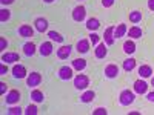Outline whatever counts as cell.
Wrapping results in <instances>:
<instances>
[{
  "instance_id": "f546056e",
  "label": "cell",
  "mask_w": 154,
  "mask_h": 115,
  "mask_svg": "<svg viewBox=\"0 0 154 115\" xmlns=\"http://www.w3.org/2000/svg\"><path fill=\"white\" fill-rule=\"evenodd\" d=\"M9 17H11V12L8 11V9H2V11H0V20H2V22H6V20H9Z\"/></svg>"
},
{
  "instance_id": "e0dca14e",
  "label": "cell",
  "mask_w": 154,
  "mask_h": 115,
  "mask_svg": "<svg viewBox=\"0 0 154 115\" xmlns=\"http://www.w3.org/2000/svg\"><path fill=\"white\" fill-rule=\"evenodd\" d=\"M126 32H128L126 25H125V23H120V25H117V26H116V29H114V38H120V37H123Z\"/></svg>"
},
{
  "instance_id": "d4e9b609",
  "label": "cell",
  "mask_w": 154,
  "mask_h": 115,
  "mask_svg": "<svg viewBox=\"0 0 154 115\" xmlns=\"http://www.w3.org/2000/svg\"><path fill=\"white\" fill-rule=\"evenodd\" d=\"M94 98H96V92L94 91H86V92L82 94L80 101H82V103H89V101H93Z\"/></svg>"
},
{
  "instance_id": "6da1fadb",
  "label": "cell",
  "mask_w": 154,
  "mask_h": 115,
  "mask_svg": "<svg viewBox=\"0 0 154 115\" xmlns=\"http://www.w3.org/2000/svg\"><path fill=\"white\" fill-rule=\"evenodd\" d=\"M134 100H136V95H134L133 91H130V89H125V91H122L120 95H119V103H120L122 106H130V105H133Z\"/></svg>"
},
{
  "instance_id": "f1b7e54d",
  "label": "cell",
  "mask_w": 154,
  "mask_h": 115,
  "mask_svg": "<svg viewBox=\"0 0 154 115\" xmlns=\"http://www.w3.org/2000/svg\"><path fill=\"white\" fill-rule=\"evenodd\" d=\"M48 37H49L53 42H57V43H62V42H63V35L59 34V32H56V31H49V32H48Z\"/></svg>"
},
{
  "instance_id": "ab89813d",
  "label": "cell",
  "mask_w": 154,
  "mask_h": 115,
  "mask_svg": "<svg viewBox=\"0 0 154 115\" xmlns=\"http://www.w3.org/2000/svg\"><path fill=\"white\" fill-rule=\"evenodd\" d=\"M148 8L149 11H154V0H148Z\"/></svg>"
},
{
  "instance_id": "8992f818",
  "label": "cell",
  "mask_w": 154,
  "mask_h": 115,
  "mask_svg": "<svg viewBox=\"0 0 154 115\" xmlns=\"http://www.w3.org/2000/svg\"><path fill=\"white\" fill-rule=\"evenodd\" d=\"M72 71H74V68L72 66H62L60 69H59V78L60 80H71L72 78Z\"/></svg>"
},
{
  "instance_id": "9c48e42d",
  "label": "cell",
  "mask_w": 154,
  "mask_h": 115,
  "mask_svg": "<svg viewBox=\"0 0 154 115\" xmlns=\"http://www.w3.org/2000/svg\"><path fill=\"white\" fill-rule=\"evenodd\" d=\"M12 75H14V78H25V77H28L26 68L23 65H16L12 68Z\"/></svg>"
},
{
  "instance_id": "5bb4252c",
  "label": "cell",
  "mask_w": 154,
  "mask_h": 115,
  "mask_svg": "<svg viewBox=\"0 0 154 115\" xmlns=\"http://www.w3.org/2000/svg\"><path fill=\"white\" fill-rule=\"evenodd\" d=\"M71 51H72V46H62V48H59L57 49V57L60 58V60H66L69 55H71Z\"/></svg>"
},
{
  "instance_id": "4dcf8cb0",
  "label": "cell",
  "mask_w": 154,
  "mask_h": 115,
  "mask_svg": "<svg viewBox=\"0 0 154 115\" xmlns=\"http://www.w3.org/2000/svg\"><path fill=\"white\" fill-rule=\"evenodd\" d=\"M37 112H38V109H37L35 105H29L26 109H25V114H26V115H35Z\"/></svg>"
},
{
  "instance_id": "1f68e13d",
  "label": "cell",
  "mask_w": 154,
  "mask_h": 115,
  "mask_svg": "<svg viewBox=\"0 0 154 115\" xmlns=\"http://www.w3.org/2000/svg\"><path fill=\"white\" fill-rule=\"evenodd\" d=\"M8 114H9V115H17V114L20 115V114H22V109H20V108H17V106L9 108V109H8Z\"/></svg>"
},
{
  "instance_id": "74e56055",
  "label": "cell",
  "mask_w": 154,
  "mask_h": 115,
  "mask_svg": "<svg viewBox=\"0 0 154 115\" xmlns=\"http://www.w3.org/2000/svg\"><path fill=\"white\" fill-rule=\"evenodd\" d=\"M5 91H6V84L2 81V83H0V94L3 95V94H5Z\"/></svg>"
},
{
  "instance_id": "484cf974",
  "label": "cell",
  "mask_w": 154,
  "mask_h": 115,
  "mask_svg": "<svg viewBox=\"0 0 154 115\" xmlns=\"http://www.w3.org/2000/svg\"><path fill=\"white\" fill-rule=\"evenodd\" d=\"M31 98L35 101V103H43V100H45V95L42 91H38V89H34V91L31 92Z\"/></svg>"
},
{
  "instance_id": "277c9868",
  "label": "cell",
  "mask_w": 154,
  "mask_h": 115,
  "mask_svg": "<svg viewBox=\"0 0 154 115\" xmlns=\"http://www.w3.org/2000/svg\"><path fill=\"white\" fill-rule=\"evenodd\" d=\"M85 17H86V9H85V6H75L74 9H72V20L74 22H83L85 20Z\"/></svg>"
},
{
  "instance_id": "d6a6232c",
  "label": "cell",
  "mask_w": 154,
  "mask_h": 115,
  "mask_svg": "<svg viewBox=\"0 0 154 115\" xmlns=\"http://www.w3.org/2000/svg\"><path fill=\"white\" fill-rule=\"evenodd\" d=\"M99 35L96 34V32H91V34H89V42H91L93 45H97V42H99Z\"/></svg>"
},
{
  "instance_id": "836d02e7",
  "label": "cell",
  "mask_w": 154,
  "mask_h": 115,
  "mask_svg": "<svg viewBox=\"0 0 154 115\" xmlns=\"http://www.w3.org/2000/svg\"><path fill=\"white\" fill-rule=\"evenodd\" d=\"M93 114H94V115H106L108 111H106V108H97Z\"/></svg>"
},
{
  "instance_id": "7c38bea8",
  "label": "cell",
  "mask_w": 154,
  "mask_h": 115,
  "mask_svg": "<svg viewBox=\"0 0 154 115\" xmlns=\"http://www.w3.org/2000/svg\"><path fill=\"white\" fill-rule=\"evenodd\" d=\"M34 26H35V31L45 32V31L48 29V20L43 19V17H38V19H35V22H34Z\"/></svg>"
},
{
  "instance_id": "9a60e30c",
  "label": "cell",
  "mask_w": 154,
  "mask_h": 115,
  "mask_svg": "<svg viewBox=\"0 0 154 115\" xmlns=\"http://www.w3.org/2000/svg\"><path fill=\"white\" fill-rule=\"evenodd\" d=\"M19 34L22 37H32L34 35V28L31 26V25H22V26L19 28Z\"/></svg>"
},
{
  "instance_id": "5b68a950",
  "label": "cell",
  "mask_w": 154,
  "mask_h": 115,
  "mask_svg": "<svg viewBox=\"0 0 154 115\" xmlns=\"http://www.w3.org/2000/svg\"><path fill=\"white\" fill-rule=\"evenodd\" d=\"M19 100H20V92L17 91V89H12V91H9L5 97V103L6 105H16L19 103Z\"/></svg>"
},
{
  "instance_id": "b9f144b4",
  "label": "cell",
  "mask_w": 154,
  "mask_h": 115,
  "mask_svg": "<svg viewBox=\"0 0 154 115\" xmlns=\"http://www.w3.org/2000/svg\"><path fill=\"white\" fill-rule=\"evenodd\" d=\"M45 3H53V2H56V0H43Z\"/></svg>"
},
{
  "instance_id": "4fadbf2b",
  "label": "cell",
  "mask_w": 154,
  "mask_h": 115,
  "mask_svg": "<svg viewBox=\"0 0 154 115\" xmlns=\"http://www.w3.org/2000/svg\"><path fill=\"white\" fill-rule=\"evenodd\" d=\"M146 91H148V84L143 81V80H136L134 81V92L136 94H146Z\"/></svg>"
},
{
  "instance_id": "ac0fdd59",
  "label": "cell",
  "mask_w": 154,
  "mask_h": 115,
  "mask_svg": "<svg viewBox=\"0 0 154 115\" xmlns=\"http://www.w3.org/2000/svg\"><path fill=\"white\" fill-rule=\"evenodd\" d=\"M23 52L26 57H32L35 54V45L32 42H28V43H25L23 45Z\"/></svg>"
},
{
  "instance_id": "30bf717a",
  "label": "cell",
  "mask_w": 154,
  "mask_h": 115,
  "mask_svg": "<svg viewBox=\"0 0 154 115\" xmlns=\"http://www.w3.org/2000/svg\"><path fill=\"white\" fill-rule=\"evenodd\" d=\"M119 75V66L117 65H108L106 68H105V77L106 78H116V77Z\"/></svg>"
},
{
  "instance_id": "3957f363",
  "label": "cell",
  "mask_w": 154,
  "mask_h": 115,
  "mask_svg": "<svg viewBox=\"0 0 154 115\" xmlns=\"http://www.w3.org/2000/svg\"><path fill=\"white\" fill-rule=\"evenodd\" d=\"M40 83H42V75L38 74V72H31V74H28V77H26V86H29V87H37Z\"/></svg>"
},
{
  "instance_id": "83f0119b",
  "label": "cell",
  "mask_w": 154,
  "mask_h": 115,
  "mask_svg": "<svg viewBox=\"0 0 154 115\" xmlns=\"http://www.w3.org/2000/svg\"><path fill=\"white\" fill-rule=\"evenodd\" d=\"M130 22H133V23L142 22V12H140V11H133V12H130Z\"/></svg>"
},
{
  "instance_id": "603a6c76",
  "label": "cell",
  "mask_w": 154,
  "mask_h": 115,
  "mask_svg": "<svg viewBox=\"0 0 154 115\" xmlns=\"http://www.w3.org/2000/svg\"><path fill=\"white\" fill-rule=\"evenodd\" d=\"M72 68L75 69V71H83L85 68H86V60H83V58H74L72 60Z\"/></svg>"
},
{
  "instance_id": "8d00e7d4",
  "label": "cell",
  "mask_w": 154,
  "mask_h": 115,
  "mask_svg": "<svg viewBox=\"0 0 154 115\" xmlns=\"http://www.w3.org/2000/svg\"><path fill=\"white\" fill-rule=\"evenodd\" d=\"M6 72H8V68L5 66V63H3V65L0 66V75H5Z\"/></svg>"
},
{
  "instance_id": "7402d4cb",
  "label": "cell",
  "mask_w": 154,
  "mask_h": 115,
  "mask_svg": "<svg viewBox=\"0 0 154 115\" xmlns=\"http://www.w3.org/2000/svg\"><path fill=\"white\" fill-rule=\"evenodd\" d=\"M123 51H125V54H134L136 52V43L133 42V40H126L125 43H123Z\"/></svg>"
},
{
  "instance_id": "52a82bcc",
  "label": "cell",
  "mask_w": 154,
  "mask_h": 115,
  "mask_svg": "<svg viewBox=\"0 0 154 115\" xmlns=\"http://www.w3.org/2000/svg\"><path fill=\"white\" fill-rule=\"evenodd\" d=\"M114 29H116V26H108L106 28V31H105V34H103V40H105V45L106 46H111V45H114Z\"/></svg>"
},
{
  "instance_id": "44dd1931",
  "label": "cell",
  "mask_w": 154,
  "mask_h": 115,
  "mask_svg": "<svg viewBox=\"0 0 154 115\" xmlns=\"http://www.w3.org/2000/svg\"><path fill=\"white\" fill-rule=\"evenodd\" d=\"M139 75L142 77V78H148V77H151L152 75V69H151V66H148V65H142L139 68Z\"/></svg>"
},
{
  "instance_id": "e575fe53",
  "label": "cell",
  "mask_w": 154,
  "mask_h": 115,
  "mask_svg": "<svg viewBox=\"0 0 154 115\" xmlns=\"http://www.w3.org/2000/svg\"><path fill=\"white\" fill-rule=\"evenodd\" d=\"M116 0H102V6H105V8H111L114 5Z\"/></svg>"
},
{
  "instance_id": "7bdbcfd3",
  "label": "cell",
  "mask_w": 154,
  "mask_h": 115,
  "mask_svg": "<svg viewBox=\"0 0 154 115\" xmlns=\"http://www.w3.org/2000/svg\"><path fill=\"white\" fill-rule=\"evenodd\" d=\"M151 86H154V75L151 77Z\"/></svg>"
},
{
  "instance_id": "7a4b0ae2",
  "label": "cell",
  "mask_w": 154,
  "mask_h": 115,
  "mask_svg": "<svg viewBox=\"0 0 154 115\" xmlns=\"http://www.w3.org/2000/svg\"><path fill=\"white\" fill-rule=\"evenodd\" d=\"M88 86H89V78H88V75L79 74V75L74 77V87H75V89L83 91V89H86Z\"/></svg>"
},
{
  "instance_id": "cb8c5ba5",
  "label": "cell",
  "mask_w": 154,
  "mask_h": 115,
  "mask_svg": "<svg viewBox=\"0 0 154 115\" xmlns=\"http://www.w3.org/2000/svg\"><path fill=\"white\" fill-rule=\"evenodd\" d=\"M128 35H130L131 38H140L142 37V28H139V26H133V28H130L128 29V32H126Z\"/></svg>"
},
{
  "instance_id": "2e32d148",
  "label": "cell",
  "mask_w": 154,
  "mask_h": 115,
  "mask_svg": "<svg viewBox=\"0 0 154 115\" xmlns=\"http://www.w3.org/2000/svg\"><path fill=\"white\" fill-rule=\"evenodd\" d=\"M89 40H85V38H82V40H79L77 42V45H75V48H77V51H79L80 54H86L88 51H89Z\"/></svg>"
},
{
  "instance_id": "ba28073f",
  "label": "cell",
  "mask_w": 154,
  "mask_h": 115,
  "mask_svg": "<svg viewBox=\"0 0 154 115\" xmlns=\"http://www.w3.org/2000/svg\"><path fill=\"white\" fill-rule=\"evenodd\" d=\"M53 43L51 42H43L42 45H40V48H38V52H40V55L42 57H48V55H51L53 54Z\"/></svg>"
},
{
  "instance_id": "8fae6325",
  "label": "cell",
  "mask_w": 154,
  "mask_h": 115,
  "mask_svg": "<svg viewBox=\"0 0 154 115\" xmlns=\"http://www.w3.org/2000/svg\"><path fill=\"white\" fill-rule=\"evenodd\" d=\"M2 61L3 63H14V61H20V57L17 52H3L2 54Z\"/></svg>"
},
{
  "instance_id": "d6986e66",
  "label": "cell",
  "mask_w": 154,
  "mask_h": 115,
  "mask_svg": "<svg viewBox=\"0 0 154 115\" xmlns=\"http://www.w3.org/2000/svg\"><path fill=\"white\" fill-rule=\"evenodd\" d=\"M106 54H108L106 45H105V43L97 45V48H96V57H97V58H105V57H106Z\"/></svg>"
},
{
  "instance_id": "60d3db41",
  "label": "cell",
  "mask_w": 154,
  "mask_h": 115,
  "mask_svg": "<svg viewBox=\"0 0 154 115\" xmlns=\"http://www.w3.org/2000/svg\"><path fill=\"white\" fill-rule=\"evenodd\" d=\"M12 2H14V0H0V3H2V5H11Z\"/></svg>"
},
{
  "instance_id": "4316f807",
  "label": "cell",
  "mask_w": 154,
  "mask_h": 115,
  "mask_svg": "<svg viewBox=\"0 0 154 115\" xmlns=\"http://www.w3.org/2000/svg\"><path fill=\"white\" fill-rule=\"evenodd\" d=\"M134 68H136V60H134V58H126V60L123 61V69H125L126 72H131Z\"/></svg>"
},
{
  "instance_id": "d590c367",
  "label": "cell",
  "mask_w": 154,
  "mask_h": 115,
  "mask_svg": "<svg viewBox=\"0 0 154 115\" xmlns=\"http://www.w3.org/2000/svg\"><path fill=\"white\" fill-rule=\"evenodd\" d=\"M6 46H8V42H6L5 38L2 37V38H0V49H2V51H5V49H6Z\"/></svg>"
},
{
  "instance_id": "ffe728a7",
  "label": "cell",
  "mask_w": 154,
  "mask_h": 115,
  "mask_svg": "<svg viewBox=\"0 0 154 115\" xmlns=\"http://www.w3.org/2000/svg\"><path fill=\"white\" fill-rule=\"evenodd\" d=\"M99 28H100V22H99V19L93 17V19H88V20H86V29H89V31H96V29H99Z\"/></svg>"
},
{
  "instance_id": "f35d334b",
  "label": "cell",
  "mask_w": 154,
  "mask_h": 115,
  "mask_svg": "<svg viewBox=\"0 0 154 115\" xmlns=\"http://www.w3.org/2000/svg\"><path fill=\"white\" fill-rule=\"evenodd\" d=\"M146 98H148V101L154 103V92H149V94H146Z\"/></svg>"
}]
</instances>
